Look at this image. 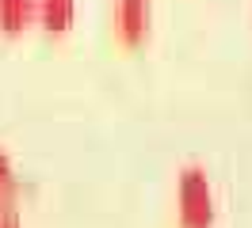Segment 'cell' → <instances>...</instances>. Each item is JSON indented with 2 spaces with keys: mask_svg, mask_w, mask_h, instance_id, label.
I'll list each match as a JSON object with an SVG mask.
<instances>
[{
  "mask_svg": "<svg viewBox=\"0 0 252 228\" xmlns=\"http://www.w3.org/2000/svg\"><path fill=\"white\" fill-rule=\"evenodd\" d=\"M176 217H180V228H214L218 198L203 167L188 164L176 175Z\"/></svg>",
  "mask_w": 252,
  "mask_h": 228,
  "instance_id": "1",
  "label": "cell"
},
{
  "mask_svg": "<svg viewBox=\"0 0 252 228\" xmlns=\"http://www.w3.org/2000/svg\"><path fill=\"white\" fill-rule=\"evenodd\" d=\"M153 0H115V30L123 46H142L149 38Z\"/></svg>",
  "mask_w": 252,
  "mask_h": 228,
  "instance_id": "2",
  "label": "cell"
},
{
  "mask_svg": "<svg viewBox=\"0 0 252 228\" xmlns=\"http://www.w3.org/2000/svg\"><path fill=\"white\" fill-rule=\"evenodd\" d=\"M0 228H23V186L4 149H0Z\"/></svg>",
  "mask_w": 252,
  "mask_h": 228,
  "instance_id": "3",
  "label": "cell"
},
{
  "mask_svg": "<svg viewBox=\"0 0 252 228\" xmlns=\"http://www.w3.org/2000/svg\"><path fill=\"white\" fill-rule=\"evenodd\" d=\"M38 23V0H0V34L19 38Z\"/></svg>",
  "mask_w": 252,
  "mask_h": 228,
  "instance_id": "4",
  "label": "cell"
},
{
  "mask_svg": "<svg viewBox=\"0 0 252 228\" xmlns=\"http://www.w3.org/2000/svg\"><path fill=\"white\" fill-rule=\"evenodd\" d=\"M73 23H77V0H38V23L34 27L62 38L73 30Z\"/></svg>",
  "mask_w": 252,
  "mask_h": 228,
  "instance_id": "5",
  "label": "cell"
}]
</instances>
